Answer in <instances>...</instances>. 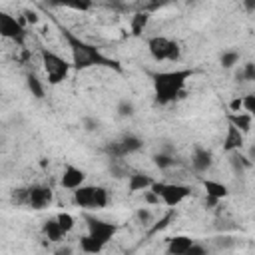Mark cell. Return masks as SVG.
Masks as SVG:
<instances>
[{"mask_svg": "<svg viewBox=\"0 0 255 255\" xmlns=\"http://www.w3.org/2000/svg\"><path fill=\"white\" fill-rule=\"evenodd\" d=\"M42 233H44V237H46L48 241H52V243H60V241L66 237V233L62 231V227H60V223H58L56 217H50V219H46V221L42 223Z\"/></svg>", "mask_w": 255, "mask_h": 255, "instance_id": "cell-16", "label": "cell"}, {"mask_svg": "<svg viewBox=\"0 0 255 255\" xmlns=\"http://www.w3.org/2000/svg\"><path fill=\"white\" fill-rule=\"evenodd\" d=\"M104 151L108 153L110 159H122V157H126V155H124V149H122V145H120V139L108 141V143L104 145Z\"/></svg>", "mask_w": 255, "mask_h": 255, "instance_id": "cell-24", "label": "cell"}, {"mask_svg": "<svg viewBox=\"0 0 255 255\" xmlns=\"http://www.w3.org/2000/svg\"><path fill=\"white\" fill-rule=\"evenodd\" d=\"M135 217H137V221L139 223H151V211L147 209V207H139L137 211H135Z\"/></svg>", "mask_w": 255, "mask_h": 255, "instance_id": "cell-31", "label": "cell"}, {"mask_svg": "<svg viewBox=\"0 0 255 255\" xmlns=\"http://www.w3.org/2000/svg\"><path fill=\"white\" fill-rule=\"evenodd\" d=\"M153 181H155V179H153L151 175H147V173H139V171H133V173H129V177H128V191H129V193L147 191V189H151Z\"/></svg>", "mask_w": 255, "mask_h": 255, "instance_id": "cell-13", "label": "cell"}, {"mask_svg": "<svg viewBox=\"0 0 255 255\" xmlns=\"http://www.w3.org/2000/svg\"><path fill=\"white\" fill-rule=\"evenodd\" d=\"M243 145H245V133L229 124L227 131H225V137H223V151L225 153H233V151H239Z\"/></svg>", "mask_w": 255, "mask_h": 255, "instance_id": "cell-11", "label": "cell"}, {"mask_svg": "<svg viewBox=\"0 0 255 255\" xmlns=\"http://www.w3.org/2000/svg\"><path fill=\"white\" fill-rule=\"evenodd\" d=\"M24 16H26V22H30V24H38V14L36 12H32V10H24Z\"/></svg>", "mask_w": 255, "mask_h": 255, "instance_id": "cell-38", "label": "cell"}, {"mask_svg": "<svg viewBox=\"0 0 255 255\" xmlns=\"http://www.w3.org/2000/svg\"><path fill=\"white\" fill-rule=\"evenodd\" d=\"M110 201V195H108V189L102 187V185H96V195H94V209H104Z\"/></svg>", "mask_w": 255, "mask_h": 255, "instance_id": "cell-25", "label": "cell"}, {"mask_svg": "<svg viewBox=\"0 0 255 255\" xmlns=\"http://www.w3.org/2000/svg\"><path fill=\"white\" fill-rule=\"evenodd\" d=\"M239 52L237 50H225L221 56H219V64H221V68H225V70H231V68H235L237 64H239Z\"/></svg>", "mask_w": 255, "mask_h": 255, "instance_id": "cell-22", "label": "cell"}, {"mask_svg": "<svg viewBox=\"0 0 255 255\" xmlns=\"http://www.w3.org/2000/svg\"><path fill=\"white\" fill-rule=\"evenodd\" d=\"M151 159H153V165H155V167H159V169H169V167H173V165H175V157H173V155H169V153H165V151L153 153V155H151Z\"/></svg>", "mask_w": 255, "mask_h": 255, "instance_id": "cell-23", "label": "cell"}, {"mask_svg": "<svg viewBox=\"0 0 255 255\" xmlns=\"http://www.w3.org/2000/svg\"><path fill=\"white\" fill-rule=\"evenodd\" d=\"M151 191L161 199L163 205H167L171 209L191 195L189 185H185V183H167V181H153Z\"/></svg>", "mask_w": 255, "mask_h": 255, "instance_id": "cell-5", "label": "cell"}, {"mask_svg": "<svg viewBox=\"0 0 255 255\" xmlns=\"http://www.w3.org/2000/svg\"><path fill=\"white\" fill-rule=\"evenodd\" d=\"M0 36L14 40L16 44H24L26 38V28H24V18H14L8 12H0Z\"/></svg>", "mask_w": 255, "mask_h": 255, "instance_id": "cell-6", "label": "cell"}, {"mask_svg": "<svg viewBox=\"0 0 255 255\" xmlns=\"http://www.w3.org/2000/svg\"><path fill=\"white\" fill-rule=\"evenodd\" d=\"M169 46H171V40L165 38V36H151V38H147V52H149V56L155 62H165L167 60Z\"/></svg>", "mask_w": 255, "mask_h": 255, "instance_id": "cell-9", "label": "cell"}, {"mask_svg": "<svg viewBox=\"0 0 255 255\" xmlns=\"http://www.w3.org/2000/svg\"><path fill=\"white\" fill-rule=\"evenodd\" d=\"M243 8L247 12H253L255 10V0H243Z\"/></svg>", "mask_w": 255, "mask_h": 255, "instance_id": "cell-41", "label": "cell"}, {"mask_svg": "<svg viewBox=\"0 0 255 255\" xmlns=\"http://www.w3.org/2000/svg\"><path fill=\"white\" fill-rule=\"evenodd\" d=\"M68 8H72V10H80V12H84V10H90L92 8V2H80V4H66Z\"/></svg>", "mask_w": 255, "mask_h": 255, "instance_id": "cell-37", "label": "cell"}, {"mask_svg": "<svg viewBox=\"0 0 255 255\" xmlns=\"http://www.w3.org/2000/svg\"><path fill=\"white\" fill-rule=\"evenodd\" d=\"M243 110H245L249 116L255 112V94H247V96H243Z\"/></svg>", "mask_w": 255, "mask_h": 255, "instance_id": "cell-32", "label": "cell"}, {"mask_svg": "<svg viewBox=\"0 0 255 255\" xmlns=\"http://www.w3.org/2000/svg\"><path fill=\"white\" fill-rule=\"evenodd\" d=\"M147 24H149V14H147V12H135V14L131 16V20H129L131 34H133V36H141L143 30L147 28Z\"/></svg>", "mask_w": 255, "mask_h": 255, "instance_id": "cell-19", "label": "cell"}, {"mask_svg": "<svg viewBox=\"0 0 255 255\" xmlns=\"http://www.w3.org/2000/svg\"><path fill=\"white\" fill-rule=\"evenodd\" d=\"M54 255H74V251H72V247L62 245V247H58V249L54 251Z\"/></svg>", "mask_w": 255, "mask_h": 255, "instance_id": "cell-40", "label": "cell"}, {"mask_svg": "<svg viewBox=\"0 0 255 255\" xmlns=\"http://www.w3.org/2000/svg\"><path fill=\"white\" fill-rule=\"evenodd\" d=\"M211 165H213V153L207 147H203V145H195L193 147V153H191V167L197 173H203Z\"/></svg>", "mask_w": 255, "mask_h": 255, "instance_id": "cell-10", "label": "cell"}, {"mask_svg": "<svg viewBox=\"0 0 255 255\" xmlns=\"http://www.w3.org/2000/svg\"><path fill=\"white\" fill-rule=\"evenodd\" d=\"M116 110H118L120 118H133V114H135V106H133L131 100H120Z\"/></svg>", "mask_w": 255, "mask_h": 255, "instance_id": "cell-28", "label": "cell"}, {"mask_svg": "<svg viewBox=\"0 0 255 255\" xmlns=\"http://www.w3.org/2000/svg\"><path fill=\"white\" fill-rule=\"evenodd\" d=\"M201 185H203V189H205V195H207V197H213V199H217V201H221V199H225V197L229 195V187H227L225 183H221V181H215V179H201Z\"/></svg>", "mask_w": 255, "mask_h": 255, "instance_id": "cell-15", "label": "cell"}, {"mask_svg": "<svg viewBox=\"0 0 255 255\" xmlns=\"http://www.w3.org/2000/svg\"><path fill=\"white\" fill-rule=\"evenodd\" d=\"M110 171L114 177H129V169L122 163V159H110Z\"/></svg>", "mask_w": 255, "mask_h": 255, "instance_id": "cell-29", "label": "cell"}, {"mask_svg": "<svg viewBox=\"0 0 255 255\" xmlns=\"http://www.w3.org/2000/svg\"><path fill=\"white\" fill-rule=\"evenodd\" d=\"M120 145L124 149V155H129V153H135V151H139L143 147V139L139 135H135V133H124L120 137Z\"/></svg>", "mask_w": 255, "mask_h": 255, "instance_id": "cell-17", "label": "cell"}, {"mask_svg": "<svg viewBox=\"0 0 255 255\" xmlns=\"http://www.w3.org/2000/svg\"><path fill=\"white\" fill-rule=\"evenodd\" d=\"M62 30V36L64 40L68 42L70 46V52H72V66L76 70H86V68H92V66H102V68H112L116 72H122V66L118 60L114 58H108L106 54L100 52V48H96L94 44L82 40L80 36H76L74 32H70L68 28H60Z\"/></svg>", "mask_w": 255, "mask_h": 255, "instance_id": "cell-1", "label": "cell"}, {"mask_svg": "<svg viewBox=\"0 0 255 255\" xmlns=\"http://www.w3.org/2000/svg\"><path fill=\"white\" fill-rule=\"evenodd\" d=\"M193 243H195V241H193L189 235H175V237H169L165 253H167V255H185L187 249H189Z\"/></svg>", "mask_w": 255, "mask_h": 255, "instance_id": "cell-14", "label": "cell"}, {"mask_svg": "<svg viewBox=\"0 0 255 255\" xmlns=\"http://www.w3.org/2000/svg\"><path fill=\"white\" fill-rule=\"evenodd\" d=\"M237 80L239 82H255V62L243 64V68L237 72Z\"/></svg>", "mask_w": 255, "mask_h": 255, "instance_id": "cell-26", "label": "cell"}, {"mask_svg": "<svg viewBox=\"0 0 255 255\" xmlns=\"http://www.w3.org/2000/svg\"><path fill=\"white\" fill-rule=\"evenodd\" d=\"M26 88H28V92L36 100H42L44 98V84H42V80L36 74H32V72L26 74Z\"/></svg>", "mask_w": 255, "mask_h": 255, "instance_id": "cell-20", "label": "cell"}, {"mask_svg": "<svg viewBox=\"0 0 255 255\" xmlns=\"http://www.w3.org/2000/svg\"><path fill=\"white\" fill-rule=\"evenodd\" d=\"M94 195H96V185H86L84 183L82 187L74 189L72 201L80 209H94Z\"/></svg>", "mask_w": 255, "mask_h": 255, "instance_id": "cell-12", "label": "cell"}, {"mask_svg": "<svg viewBox=\"0 0 255 255\" xmlns=\"http://www.w3.org/2000/svg\"><path fill=\"white\" fill-rule=\"evenodd\" d=\"M82 126H84V129H86V131H96V129H98V126H100V122H98L96 118L86 116V118L82 120Z\"/></svg>", "mask_w": 255, "mask_h": 255, "instance_id": "cell-33", "label": "cell"}, {"mask_svg": "<svg viewBox=\"0 0 255 255\" xmlns=\"http://www.w3.org/2000/svg\"><path fill=\"white\" fill-rule=\"evenodd\" d=\"M86 181V171L82 167H76L72 163H66L64 165V171H62V177H60V185L64 189H78L82 187Z\"/></svg>", "mask_w": 255, "mask_h": 255, "instance_id": "cell-8", "label": "cell"}, {"mask_svg": "<svg viewBox=\"0 0 255 255\" xmlns=\"http://www.w3.org/2000/svg\"><path fill=\"white\" fill-rule=\"evenodd\" d=\"M181 58V46L179 42L171 40V46H169V54H167V62H177Z\"/></svg>", "mask_w": 255, "mask_h": 255, "instance_id": "cell-30", "label": "cell"}, {"mask_svg": "<svg viewBox=\"0 0 255 255\" xmlns=\"http://www.w3.org/2000/svg\"><path fill=\"white\" fill-rule=\"evenodd\" d=\"M185 255H207V249H205L201 243H197V241H195V243L187 249V253H185Z\"/></svg>", "mask_w": 255, "mask_h": 255, "instance_id": "cell-34", "label": "cell"}, {"mask_svg": "<svg viewBox=\"0 0 255 255\" xmlns=\"http://www.w3.org/2000/svg\"><path fill=\"white\" fill-rule=\"evenodd\" d=\"M40 58H42V66H44V72L48 76V84L52 86H58L60 82H64L70 74V68L72 64L66 62L60 54L48 50V48H42L40 50Z\"/></svg>", "mask_w": 255, "mask_h": 255, "instance_id": "cell-4", "label": "cell"}, {"mask_svg": "<svg viewBox=\"0 0 255 255\" xmlns=\"http://www.w3.org/2000/svg\"><path fill=\"white\" fill-rule=\"evenodd\" d=\"M143 199L147 201V203H151V205H155V203H159L161 199L151 191V189H147V191H143Z\"/></svg>", "mask_w": 255, "mask_h": 255, "instance_id": "cell-36", "label": "cell"}, {"mask_svg": "<svg viewBox=\"0 0 255 255\" xmlns=\"http://www.w3.org/2000/svg\"><path fill=\"white\" fill-rule=\"evenodd\" d=\"M56 219H58V223H60V227H62V231L68 235L72 229H74V225H76V219L70 215V213H66V211H60L58 215H56Z\"/></svg>", "mask_w": 255, "mask_h": 255, "instance_id": "cell-27", "label": "cell"}, {"mask_svg": "<svg viewBox=\"0 0 255 255\" xmlns=\"http://www.w3.org/2000/svg\"><path fill=\"white\" fill-rule=\"evenodd\" d=\"M227 120H229V124L231 126H235L239 131H243V133H249L251 131V122H253V118L247 114V112H239V114H227Z\"/></svg>", "mask_w": 255, "mask_h": 255, "instance_id": "cell-18", "label": "cell"}, {"mask_svg": "<svg viewBox=\"0 0 255 255\" xmlns=\"http://www.w3.org/2000/svg\"><path fill=\"white\" fill-rule=\"evenodd\" d=\"M52 199H54V193L44 183H32L26 187V207L30 209H36V211L46 209L50 207Z\"/></svg>", "mask_w": 255, "mask_h": 255, "instance_id": "cell-7", "label": "cell"}, {"mask_svg": "<svg viewBox=\"0 0 255 255\" xmlns=\"http://www.w3.org/2000/svg\"><path fill=\"white\" fill-rule=\"evenodd\" d=\"M229 110H231V114H239L243 110V98H233L229 102Z\"/></svg>", "mask_w": 255, "mask_h": 255, "instance_id": "cell-35", "label": "cell"}, {"mask_svg": "<svg viewBox=\"0 0 255 255\" xmlns=\"http://www.w3.org/2000/svg\"><path fill=\"white\" fill-rule=\"evenodd\" d=\"M251 118H253V120H255V112H253V114H251Z\"/></svg>", "mask_w": 255, "mask_h": 255, "instance_id": "cell-43", "label": "cell"}, {"mask_svg": "<svg viewBox=\"0 0 255 255\" xmlns=\"http://www.w3.org/2000/svg\"><path fill=\"white\" fill-rule=\"evenodd\" d=\"M193 74H195V70H169V72L151 74L155 104L165 106V104L179 100L185 94V84Z\"/></svg>", "mask_w": 255, "mask_h": 255, "instance_id": "cell-2", "label": "cell"}, {"mask_svg": "<svg viewBox=\"0 0 255 255\" xmlns=\"http://www.w3.org/2000/svg\"><path fill=\"white\" fill-rule=\"evenodd\" d=\"M227 155H229V165H231V169L235 173H241V171H245V169H249L253 165L249 161V157L247 155H241L239 151H233V153H227Z\"/></svg>", "mask_w": 255, "mask_h": 255, "instance_id": "cell-21", "label": "cell"}, {"mask_svg": "<svg viewBox=\"0 0 255 255\" xmlns=\"http://www.w3.org/2000/svg\"><path fill=\"white\" fill-rule=\"evenodd\" d=\"M84 219L88 223V233L80 237V249L88 255H98L118 233V225L112 221L98 219L94 215H84Z\"/></svg>", "mask_w": 255, "mask_h": 255, "instance_id": "cell-3", "label": "cell"}, {"mask_svg": "<svg viewBox=\"0 0 255 255\" xmlns=\"http://www.w3.org/2000/svg\"><path fill=\"white\" fill-rule=\"evenodd\" d=\"M247 157H249V161H251V163H255V143L249 147V151H247Z\"/></svg>", "mask_w": 255, "mask_h": 255, "instance_id": "cell-42", "label": "cell"}, {"mask_svg": "<svg viewBox=\"0 0 255 255\" xmlns=\"http://www.w3.org/2000/svg\"><path fill=\"white\" fill-rule=\"evenodd\" d=\"M171 217H173V213H169L167 217H163V219H161V221H159L157 225H153V227H151V233H155V231H159V229H163V227L167 225V221H169Z\"/></svg>", "mask_w": 255, "mask_h": 255, "instance_id": "cell-39", "label": "cell"}]
</instances>
